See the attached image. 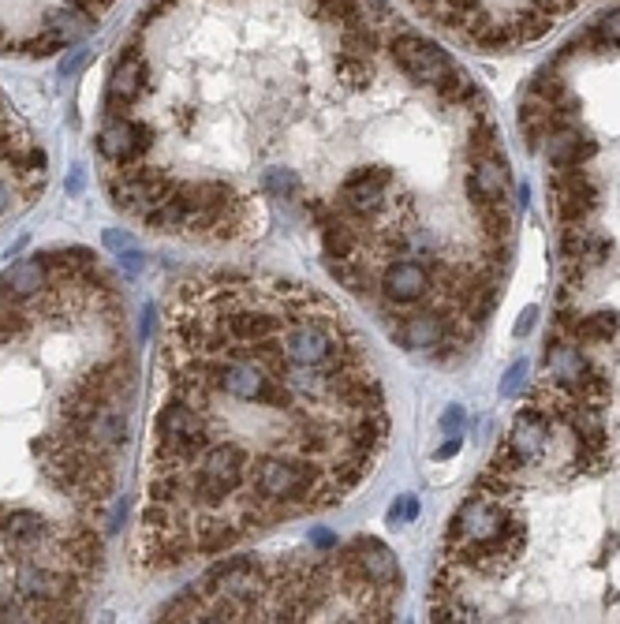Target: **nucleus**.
Returning a JSON list of instances; mask_svg holds the SVG:
<instances>
[{
	"instance_id": "2",
	"label": "nucleus",
	"mask_w": 620,
	"mask_h": 624,
	"mask_svg": "<svg viewBox=\"0 0 620 624\" xmlns=\"http://www.w3.org/2000/svg\"><path fill=\"white\" fill-rule=\"evenodd\" d=\"M150 86V64H146V53H142V42L124 45V53L116 60L113 75H109V98H105V113L109 116H127V109L146 94Z\"/></svg>"
},
{
	"instance_id": "19",
	"label": "nucleus",
	"mask_w": 620,
	"mask_h": 624,
	"mask_svg": "<svg viewBox=\"0 0 620 624\" xmlns=\"http://www.w3.org/2000/svg\"><path fill=\"white\" fill-rule=\"evenodd\" d=\"M535 318H538V311H535V307H527V311H523V318L516 322V337H527V333L535 329Z\"/></svg>"
},
{
	"instance_id": "8",
	"label": "nucleus",
	"mask_w": 620,
	"mask_h": 624,
	"mask_svg": "<svg viewBox=\"0 0 620 624\" xmlns=\"http://www.w3.org/2000/svg\"><path fill=\"white\" fill-rule=\"evenodd\" d=\"M57 546H60V554H64V565H68L75 576L90 580L101 568V539L90 524H79V527H71V531H64L57 539Z\"/></svg>"
},
{
	"instance_id": "14",
	"label": "nucleus",
	"mask_w": 620,
	"mask_h": 624,
	"mask_svg": "<svg viewBox=\"0 0 620 624\" xmlns=\"http://www.w3.org/2000/svg\"><path fill=\"white\" fill-rule=\"evenodd\" d=\"M617 329H620L617 314H587V318H579L576 326H572V337H576V344H609Z\"/></svg>"
},
{
	"instance_id": "17",
	"label": "nucleus",
	"mask_w": 620,
	"mask_h": 624,
	"mask_svg": "<svg viewBox=\"0 0 620 624\" xmlns=\"http://www.w3.org/2000/svg\"><path fill=\"white\" fill-rule=\"evenodd\" d=\"M441 430H445V434H460V430H464V408L452 404L449 412L441 415Z\"/></svg>"
},
{
	"instance_id": "13",
	"label": "nucleus",
	"mask_w": 620,
	"mask_h": 624,
	"mask_svg": "<svg viewBox=\"0 0 620 624\" xmlns=\"http://www.w3.org/2000/svg\"><path fill=\"white\" fill-rule=\"evenodd\" d=\"M583 367H587V355L579 352V344L553 341L550 348H546V378H550V382L572 389V382L583 374Z\"/></svg>"
},
{
	"instance_id": "23",
	"label": "nucleus",
	"mask_w": 620,
	"mask_h": 624,
	"mask_svg": "<svg viewBox=\"0 0 620 624\" xmlns=\"http://www.w3.org/2000/svg\"><path fill=\"white\" fill-rule=\"evenodd\" d=\"M4 512H8V509H4V505H0V524H4Z\"/></svg>"
},
{
	"instance_id": "5",
	"label": "nucleus",
	"mask_w": 620,
	"mask_h": 624,
	"mask_svg": "<svg viewBox=\"0 0 620 624\" xmlns=\"http://www.w3.org/2000/svg\"><path fill=\"white\" fill-rule=\"evenodd\" d=\"M553 430H557V423H553L546 412H538L535 404H527L516 419H512V430H508V445L516 449V456L523 460V468H531V464H542V456H546V449H550L553 441Z\"/></svg>"
},
{
	"instance_id": "10",
	"label": "nucleus",
	"mask_w": 620,
	"mask_h": 624,
	"mask_svg": "<svg viewBox=\"0 0 620 624\" xmlns=\"http://www.w3.org/2000/svg\"><path fill=\"white\" fill-rule=\"evenodd\" d=\"M127 438V423H124V412L116 408L113 400H105V404H98L94 408V415L86 419L83 426V441H90L94 449H116V445H124Z\"/></svg>"
},
{
	"instance_id": "7",
	"label": "nucleus",
	"mask_w": 620,
	"mask_h": 624,
	"mask_svg": "<svg viewBox=\"0 0 620 624\" xmlns=\"http://www.w3.org/2000/svg\"><path fill=\"white\" fill-rule=\"evenodd\" d=\"M434 288V277L426 270V262L419 258H393L385 273H381V296L396 303V307H404V303H415V299H423L426 292Z\"/></svg>"
},
{
	"instance_id": "9",
	"label": "nucleus",
	"mask_w": 620,
	"mask_h": 624,
	"mask_svg": "<svg viewBox=\"0 0 620 624\" xmlns=\"http://www.w3.org/2000/svg\"><path fill=\"white\" fill-rule=\"evenodd\" d=\"M449 337V322H445V314H434V311H423V314H408L404 318V326L396 329V341L411 348V352H430L437 344Z\"/></svg>"
},
{
	"instance_id": "15",
	"label": "nucleus",
	"mask_w": 620,
	"mask_h": 624,
	"mask_svg": "<svg viewBox=\"0 0 620 624\" xmlns=\"http://www.w3.org/2000/svg\"><path fill=\"white\" fill-rule=\"evenodd\" d=\"M262 184H266V191L273 195V199H284V202L303 199V180H299L292 169H269Z\"/></svg>"
},
{
	"instance_id": "21",
	"label": "nucleus",
	"mask_w": 620,
	"mask_h": 624,
	"mask_svg": "<svg viewBox=\"0 0 620 624\" xmlns=\"http://www.w3.org/2000/svg\"><path fill=\"white\" fill-rule=\"evenodd\" d=\"M314 542H318V546H333V535H329V531H318Z\"/></svg>"
},
{
	"instance_id": "6",
	"label": "nucleus",
	"mask_w": 620,
	"mask_h": 624,
	"mask_svg": "<svg viewBox=\"0 0 620 624\" xmlns=\"http://www.w3.org/2000/svg\"><path fill=\"white\" fill-rule=\"evenodd\" d=\"M348 550H352L355 565H359V572H363V580L370 587H378L381 595H393V598L404 591V572H400L396 557L378 539H355Z\"/></svg>"
},
{
	"instance_id": "12",
	"label": "nucleus",
	"mask_w": 620,
	"mask_h": 624,
	"mask_svg": "<svg viewBox=\"0 0 620 624\" xmlns=\"http://www.w3.org/2000/svg\"><path fill=\"white\" fill-rule=\"evenodd\" d=\"M0 535L12 542L15 550H23V554H34L45 539H49V524H45L38 512L30 509H15V512H4V524H0Z\"/></svg>"
},
{
	"instance_id": "20",
	"label": "nucleus",
	"mask_w": 620,
	"mask_h": 624,
	"mask_svg": "<svg viewBox=\"0 0 620 624\" xmlns=\"http://www.w3.org/2000/svg\"><path fill=\"white\" fill-rule=\"evenodd\" d=\"M456 453H460V434H452V438L434 453V460H449V456H456Z\"/></svg>"
},
{
	"instance_id": "18",
	"label": "nucleus",
	"mask_w": 620,
	"mask_h": 624,
	"mask_svg": "<svg viewBox=\"0 0 620 624\" xmlns=\"http://www.w3.org/2000/svg\"><path fill=\"white\" fill-rule=\"evenodd\" d=\"M523 374H527V363H512V367H508V374H505V385H501V393H505V397H512V393H516V385H520V378Z\"/></svg>"
},
{
	"instance_id": "1",
	"label": "nucleus",
	"mask_w": 620,
	"mask_h": 624,
	"mask_svg": "<svg viewBox=\"0 0 620 624\" xmlns=\"http://www.w3.org/2000/svg\"><path fill=\"white\" fill-rule=\"evenodd\" d=\"M408 4L471 49L508 53L516 45L550 34L553 23L576 12L583 0H408Z\"/></svg>"
},
{
	"instance_id": "3",
	"label": "nucleus",
	"mask_w": 620,
	"mask_h": 624,
	"mask_svg": "<svg viewBox=\"0 0 620 624\" xmlns=\"http://www.w3.org/2000/svg\"><path fill=\"white\" fill-rule=\"evenodd\" d=\"M154 146V128L135 116H109L98 135V154L113 165H135Z\"/></svg>"
},
{
	"instance_id": "16",
	"label": "nucleus",
	"mask_w": 620,
	"mask_h": 624,
	"mask_svg": "<svg viewBox=\"0 0 620 624\" xmlns=\"http://www.w3.org/2000/svg\"><path fill=\"white\" fill-rule=\"evenodd\" d=\"M415 516H419V501H415L411 494H404L393 509H389V524H411Z\"/></svg>"
},
{
	"instance_id": "4",
	"label": "nucleus",
	"mask_w": 620,
	"mask_h": 624,
	"mask_svg": "<svg viewBox=\"0 0 620 624\" xmlns=\"http://www.w3.org/2000/svg\"><path fill=\"white\" fill-rule=\"evenodd\" d=\"M393 184V172L381 165H367L344 176L340 184V210L348 217H370L385 206V187Z\"/></svg>"
},
{
	"instance_id": "22",
	"label": "nucleus",
	"mask_w": 620,
	"mask_h": 624,
	"mask_svg": "<svg viewBox=\"0 0 620 624\" xmlns=\"http://www.w3.org/2000/svg\"><path fill=\"white\" fill-rule=\"evenodd\" d=\"M4 206H8V187L0 184V213H4Z\"/></svg>"
},
{
	"instance_id": "11",
	"label": "nucleus",
	"mask_w": 620,
	"mask_h": 624,
	"mask_svg": "<svg viewBox=\"0 0 620 624\" xmlns=\"http://www.w3.org/2000/svg\"><path fill=\"white\" fill-rule=\"evenodd\" d=\"M45 284H49V258L34 255V258L15 262L12 270L0 277V292L12 299H30V296H38Z\"/></svg>"
}]
</instances>
